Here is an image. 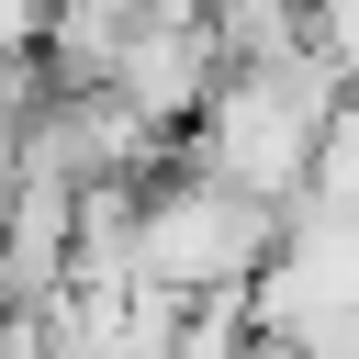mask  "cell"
Masks as SVG:
<instances>
[{
    "mask_svg": "<svg viewBox=\"0 0 359 359\" xmlns=\"http://www.w3.org/2000/svg\"><path fill=\"white\" fill-rule=\"evenodd\" d=\"M314 202H325V213H359V90H348V112H337V135H325Z\"/></svg>",
    "mask_w": 359,
    "mask_h": 359,
    "instance_id": "277c9868",
    "label": "cell"
},
{
    "mask_svg": "<svg viewBox=\"0 0 359 359\" xmlns=\"http://www.w3.org/2000/svg\"><path fill=\"white\" fill-rule=\"evenodd\" d=\"M247 303H258V337H269V348L325 337V325H359V213L303 202V213L280 224V258H269V280H258Z\"/></svg>",
    "mask_w": 359,
    "mask_h": 359,
    "instance_id": "3957f363",
    "label": "cell"
},
{
    "mask_svg": "<svg viewBox=\"0 0 359 359\" xmlns=\"http://www.w3.org/2000/svg\"><path fill=\"white\" fill-rule=\"evenodd\" d=\"M280 224H292V213H269V202L224 191L213 168L168 157V168L146 180V258H135V269H146L157 292H180V303H224V292H258V280H269Z\"/></svg>",
    "mask_w": 359,
    "mask_h": 359,
    "instance_id": "7a4b0ae2",
    "label": "cell"
},
{
    "mask_svg": "<svg viewBox=\"0 0 359 359\" xmlns=\"http://www.w3.org/2000/svg\"><path fill=\"white\" fill-rule=\"evenodd\" d=\"M337 112H348V79L303 45V56H280V67H224V90H213V112L191 123V168H213L224 191H247V202H269V213H303L314 202V168H325V135H337Z\"/></svg>",
    "mask_w": 359,
    "mask_h": 359,
    "instance_id": "6da1fadb",
    "label": "cell"
},
{
    "mask_svg": "<svg viewBox=\"0 0 359 359\" xmlns=\"http://www.w3.org/2000/svg\"><path fill=\"white\" fill-rule=\"evenodd\" d=\"M22 314H34V303H22V280H11V247H0V337H11Z\"/></svg>",
    "mask_w": 359,
    "mask_h": 359,
    "instance_id": "5b68a950",
    "label": "cell"
}]
</instances>
